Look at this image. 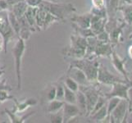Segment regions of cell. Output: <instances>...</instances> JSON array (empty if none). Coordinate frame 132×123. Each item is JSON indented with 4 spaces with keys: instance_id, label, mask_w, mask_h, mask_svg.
<instances>
[{
    "instance_id": "18",
    "label": "cell",
    "mask_w": 132,
    "mask_h": 123,
    "mask_svg": "<svg viewBox=\"0 0 132 123\" xmlns=\"http://www.w3.org/2000/svg\"><path fill=\"white\" fill-rule=\"evenodd\" d=\"M71 46L84 49L86 51V48H87V39L77 34L72 35H71Z\"/></svg>"
},
{
    "instance_id": "17",
    "label": "cell",
    "mask_w": 132,
    "mask_h": 123,
    "mask_svg": "<svg viewBox=\"0 0 132 123\" xmlns=\"http://www.w3.org/2000/svg\"><path fill=\"white\" fill-rule=\"evenodd\" d=\"M76 105L78 107L80 114L86 116V112H87V105H86L85 95L83 91H81L80 89H79L77 92H76Z\"/></svg>"
},
{
    "instance_id": "19",
    "label": "cell",
    "mask_w": 132,
    "mask_h": 123,
    "mask_svg": "<svg viewBox=\"0 0 132 123\" xmlns=\"http://www.w3.org/2000/svg\"><path fill=\"white\" fill-rule=\"evenodd\" d=\"M11 7H12L11 12L17 18H20L24 16L26 9L28 7V5H27V3L25 1H21L19 3L14 4V5H12Z\"/></svg>"
},
{
    "instance_id": "44",
    "label": "cell",
    "mask_w": 132,
    "mask_h": 123,
    "mask_svg": "<svg viewBox=\"0 0 132 123\" xmlns=\"http://www.w3.org/2000/svg\"><path fill=\"white\" fill-rule=\"evenodd\" d=\"M125 122H131L132 123V111L128 112L126 119H125Z\"/></svg>"
},
{
    "instance_id": "4",
    "label": "cell",
    "mask_w": 132,
    "mask_h": 123,
    "mask_svg": "<svg viewBox=\"0 0 132 123\" xmlns=\"http://www.w3.org/2000/svg\"><path fill=\"white\" fill-rule=\"evenodd\" d=\"M0 35L3 40L4 52L6 53L8 43L16 35L10 25V22H9L7 10L0 11Z\"/></svg>"
},
{
    "instance_id": "34",
    "label": "cell",
    "mask_w": 132,
    "mask_h": 123,
    "mask_svg": "<svg viewBox=\"0 0 132 123\" xmlns=\"http://www.w3.org/2000/svg\"><path fill=\"white\" fill-rule=\"evenodd\" d=\"M56 86V98L55 99L63 101L64 99V85L62 83H59Z\"/></svg>"
},
{
    "instance_id": "42",
    "label": "cell",
    "mask_w": 132,
    "mask_h": 123,
    "mask_svg": "<svg viewBox=\"0 0 132 123\" xmlns=\"http://www.w3.org/2000/svg\"><path fill=\"white\" fill-rule=\"evenodd\" d=\"M12 89L8 86L7 85H6L5 80H2L0 81V90H7V91H11Z\"/></svg>"
},
{
    "instance_id": "14",
    "label": "cell",
    "mask_w": 132,
    "mask_h": 123,
    "mask_svg": "<svg viewBox=\"0 0 132 123\" xmlns=\"http://www.w3.org/2000/svg\"><path fill=\"white\" fill-rule=\"evenodd\" d=\"M91 17H92L91 13H89V14H82L71 17V21H72V23L76 24L81 28H89Z\"/></svg>"
},
{
    "instance_id": "20",
    "label": "cell",
    "mask_w": 132,
    "mask_h": 123,
    "mask_svg": "<svg viewBox=\"0 0 132 123\" xmlns=\"http://www.w3.org/2000/svg\"><path fill=\"white\" fill-rule=\"evenodd\" d=\"M108 116V108L106 103L101 108H99L96 112H94V114L90 115L89 117L91 120H94L95 121H103L107 119Z\"/></svg>"
},
{
    "instance_id": "23",
    "label": "cell",
    "mask_w": 132,
    "mask_h": 123,
    "mask_svg": "<svg viewBox=\"0 0 132 123\" xmlns=\"http://www.w3.org/2000/svg\"><path fill=\"white\" fill-rule=\"evenodd\" d=\"M46 15H47V12L45 11L44 9L39 7L37 12H36V17H35L36 26H37L38 30H41L40 28L43 29L44 21H45V18H46Z\"/></svg>"
},
{
    "instance_id": "3",
    "label": "cell",
    "mask_w": 132,
    "mask_h": 123,
    "mask_svg": "<svg viewBox=\"0 0 132 123\" xmlns=\"http://www.w3.org/2000/svg\"><path fill=\"white\" fill-rule=\"evenodd\" d=\"M26 51V43L25 40L21 38H18L14 47L12 48V56L15 59V67H16V75L17 81V89H21V63L22 58L24 56Z\"/></svg>"
},
{
    "instance_id": "47",
    "label": "cell",
    "mask_w": 132,
    "mask_h": 123,
    "mask_svg": "<svg viewBox=\"0 0 132 123\" xmlns=\"http://www.w3.org/2000/svg\"><path fill=\"white\" fill-rule=\"evenodd\" d=\"M48 1H52V2H57V0H48Z\"/></svg>"
},
{
    "instance_id": "27",
    "label": "cell",
    "mask_w": 132,
    "mask_h": 123,
    "mask_svg": "<svg viewBox=\"0 0 132 123\" xmlns=\"http://www.w3.org/2000/svg\"><path fill=\"white\" fill-rule=\"evenodd\" d=\"M71 26H72V27H74L76 34L82 36V37L88 38V37H91V36H96L94 34L93 31L91 30L90 28H81V27L76 26L74 23H72Z\"/></svg>"
},
{
    "instance_id": "37",
    "label": "cell",
    "mask_w": 132,
    "mask_h": 123,
    "mask_svg": "<svg viewBox=\"0 0 132 123\" xmlns=\"http://www.w3.org/2000/svg\"><path fill=\"white\" fill-rule=\"evenodd\" d=\"M96 37L99 41H102V42H104V43H110V37H109V34L107 32L106 30H103V32L97 35Z\"/></svg>"
},
{
    "instance_id": "41",
    "label": "cell",
    "mask_w": 132,
    "mask_h": 123,
    "mask_svg": "<svg viewBox=\"0 0 132 123\" xmlns=\"http://www.w3.org/2000/svg\"><path fill=\"white\" fill-rule=\"evenodd\" d=\"M128 103H129V108L128 112L132 111V86L128 89Z\"/></svg>"
},
{
    "instance_id": "24",
    "label": "cell",
    "mask_w": 132,
    "mask_h": 123,
    "mask_svg": "<svg viewBox=\"0 0 132 123\" xmlns=\"http://www.w3.org/2000/svg\"><path fill=\"white\" fill-rule=\"evenodd\" d=\"M12 100H14L16 102V112H23L24 110L27 108H29L30 106H32V105H35L37 103V101L36 99H27L25 100L24 102H18L15 99V98H13Z\"/></svg>"
},
{
    "instance_id": "15",
    "label": "cell",
    "mask_w": 132,
    "mask_h": 123,
    "mask_svg": "<svg viewBox=\"0 0 132 123\" xmlns=\"http://www.w3.org/2000/svg\"><path fill=\"white\" fill-rule=\"evenodd\" d=\"M62 53L63 55H65L67 57L73 58L75 59H80V58H83L85 57L86 51L84 49L70 46V47H65L62 49Z\"/></svg>"
},
{
    "instance_id": "7",
    "label": "cell",
    "mask_w": 132,
    "mask_h": 123,
    "mask_svg": "<svg viewBox=\"0 0 132 123\" xmlns=\"http://www.w3.org/2000/svg\"><path fill=\"white\" fill-rule=\"evenodd\" d=\"M97 81L100 82V83L105 84V85H112L117 82H122V83H128L126 80H121L118 78L117 76H114L109 71L106 67L103 65L100 64L98 66V76H97ZM130 84V83H129Z\"/></svg>"
},
{
    "instance_id": "39",
    "label": "cell",
    "mask_w": 132,
    "mask_h": 123,
    "mask_svg": "<svg viewBox=\"0 0 132 123\" xmlns=\"http://www.w3.org/2000/svg\"><path fill=\"white\" fill-rule=\"evenodd\" d=\"M119 2L120 0H109L110 3V7L108 8V11L112 13H114L116 11L118 10V7H119Z\"/></svg>"
},
{
    "instance_id": "38",
    "label": "cell",
    "mask_w": 132,
    "mask_h": 123,
    "mask_svg": "<svg viewBox=\"0 0 132 123\" xmlns=\"http://www.w3.org/2000/svg\"><path fill=\"white\" fill-rule=\"evenodd\" d=\"M93 8L101 9L106 7V0H91Z\"/></svg>"
},
{
    "instance_id": "26",
    "label": "cell",
    "mask_w": 132,
    "mask_h": 123,
    "mask_svg": "<svg viewBox=\"0 0 132 123\" xmlns=\"http://www.w3.org/2000/svg\"><path fill=\"white\" fill-rule=\"evenodd\" d=\"M5 112L8 115V117H10L11 121L13 122V123H22V122H24L25 120H27V118H29L30 116H32L35 113V112H30L29 114H26L25 116L17 117V116H16V113L14 112H12V111H9V110H6Z\"/></svg>"
},
{
    "instance_id": "11",
    "label": "cell",
    "mask_w": 132,
    "mask_h": 123,
    "mask_svg": "<svg viewBox=\"0 0 132 123\" xmlns=\"http://www.w3.org/2000/svg\"><path fill=\"white\" fill-rule=\"evenodd\" d=\"M108 21V18H101L99 17L94 16L92 14L90 21V27L91 30L93 31L95 35H98L99 33L105 30V25Z\"/></svg>"
},
{
    "instance_id": "33",
    "label": "cell",
    "mask_w": 132,
    "mask_h": 123,
    "mask_svg": "<svg viewBox=\"0 0 132 123\" xmlns=\"http://www.w3.org/2000/svg\"><path fill=\"white\" fill-rule=\"evenodd\" d=\"M50 121L53 123H62L63 122L62 109L58 112L50 113Z\"/></svg>"
},
{
    "instance_id": "43",
    "label": "cell",
    "mask_w": 132,
    "mask_h": 123,
    "mask_svg": "<svg viewBox=\"0 0 132 123\" xmlns=\"http://www.w3.org/2000/svg\"><path fill=\"white\" fill-rule=\"evenodd\" d=\"M21 1H25V0H6V2L7 3V4L9 5V7H12V5H14V4L19 3Z\"/></svg>"
},
{
    "instance_id": "29",
    "label": "cell",
    "mask_w": 132,
    "mask_h": 123,
    "mask_svg": "<svg viewBox=\"0 0 132 123\" xmlns=\"http://www.w3.org/2000/svg\"><path fill=\"white\" fill-rule=\"evenodd\" d=\"M121 99L118 98V97H112V98L108 99V101H107V108H108V116L106 120H109L108 119L109 115H110L112 113V112L114 110V108L117 107V104L119 103V102L121 101Z\"/></svg>"
},
{
    "instance_id": "28",
    "label": "cell",
    "mask_w": 132,
    "mask_h": 123,
    "mask_svg": "<svg viewBox=\"0 0 132 123\" xmlns=\"http://www.w3.org/2000/svg\"><path fill=\"white\" fill-rule=\"evenodd\" d=\"M63 101L65 103L76 104V92L68 89L66 85H64V99Z\"/></svg>"
},
{
    "instance_id": "48",
    "label": "cell",
    "mask_w": 132,
    "mask_h": 123,
    "mask_svg": "<svg viewBox=\"0 0 132 123\" xmlns=\"http://www.w3.org/2000/svg\"><path fill=\"white\" fill-rule=\"evenodd\" d=\"M0 104H1V103H0Z\"/></svg>"
},
{
    "instance_id": "45",
    "label": "cell",
    "mask_w": 132,
    "mask_h": 123,
    "mask_svg": "<svg viewBox=\"0 0 132 123\" xmlns=\"http://www.w3.org/2000/svg\"><path fill=\"white\" fill-rule=\"evenodd\" d=\"M120 2H124L125 4H132V0H120Z\"/></svg>"
},
{
    "instance_id": "1",
    "label": "cell",
    "mask_w": 132,
    "mask_h": 123,
    "mask_svg": "<svg viewBox=\"0 0 132 123\" xmlns=\"http://www.w3.org/2000/svg\"><path fill=\"white\" fill-rule=\"evenodd\" d=\"M39 7L51 13L52 15L62 21H65V18L68 15L76 12V9L72 3H59L57 2H52L48 0H43Z\"/></svg>"
},
{
    "instance_id": "40",
    "label": "cell",
    "mask_w": 132,
    "mask_h": 123,
    "mask_svg": "<svg viewBox=\"0 0 132 123\" xmlns=\"http://www.w3.org/2000/svg\"><path fill=\"white\" fill-rule=\"evenodd\" d=\"M43 0H25L27 5L30 7H39Z\"/></svg>"
},
{
    "instance_id": "2",
    "label": "cell",
    "mask_w": 132,
    "mask_h": 123,
    "mask_svg": "<svg viewBox=\"0 0 132 123\" xmlns=\"http://www.w3.org/2000/svg\"><path fill=\"white\" fill-rule=\"evenodd\" d=\"M71 65L75 66L80 68V70H82L90 83L97 81L99 64L98 62L93 60V58H88L85 57L83 58L76 59L71 62Z\"/></svg>"
},
{
    "instance_id": "31",
    "label": "cell",
    "mask_w": 132,
    "mask_h": 123,
    "mask_svg": "<svg viewBox=\"0 0 132 123\" xmlns=\"http://www.w3.org/2000/svg\"><path fill=\"white\" fill-rule=\"evenodd\" d=\"M32 32H34V30L30 27H21L19 34H18V38H21L26 41L29 39Z\"/></svg>"
},
{
    "instance_id": "13",
    "label": "cell",
    "mask_w": 132,
    "mask_h": 123,
    "mask_svg": "<svg viewBox=\"0 0 132 123\" xmlns=\"http://www.w3.org/2000/svg\"><path fill=\"white\" fill-rule=\"evenodd\" d=\"M111 57H112V64H113V66L115 67V68L118 71H120L121 73L124 76L125 80L127 82H128V83H130L131 85V86H132V82L129 80L128 76H127V72H126V71L125 69L124 64H125V62H126V60H125V59H121L117 55V53L114 51L112 52Z\"/></svg>"
},
{
    "instance_id": "9",
    "label": "cell",
    "mask_w": 132,
    "mask_h": 123,
    "mask_svg": "<svg viewBox=\"0 0 132 123\" xmlns=\"http://www.w3.org/2000/svg\"><path fill=\"white\" fill-rule=\"evenodd\" d=\"M67 76L76 81L80 86H87L90 84V82L88 80L87 77L85 75L84 71L75 66L70 65L67 72Z\"/></svg>"
},
{
    "instance_id": "6",
    "label": "cell",
    "mask_w": 132,
    "mask_h": 123,
    "mask_svg": "<svg viewBox=\"0 0 132 123\" xmlns=\"http://www.w3.org/2000/svg\"><path fill=\"white\" fill-rule=\"evenodd\" d=\"M80 87L83 88L80 89L81 91H83L85 95V99H86V105H87V112H86V117H89L90 112H92L93 108L95 105V103H97L98 99L99 97V92L98 91L97 89H95L94 87L92 86H80Z\"/></svg>"
},
{
    "instance_id": "12",
    "label": "cell",
    "mask_w": 132,
    "mask_h": 123,
    "mask_svg": "<svg viewBox=\"0 0 132 123\" xmlns=\"http://www.w3.org/2000/svg\"><path fill=\"white\" fill-rule=\"evenodd\" d=\"M112 52L111 43H104L98 39L96 46L94 48V55L98 57H111Z\"/></svg>"
},
{
    "instance_id": "32",
    "label": "cell",
    "mask_w": 132,
    "mask_h": 123,
    "mask_svg": "<svg viewBox=\"0 0 132 123\" xmlns=\"http://www.w3.org/2000/svg\"><path fill=\"white\" fill-rule=\"evenodd\" d=\"M57 21H60V20H59L57 17L52 15L51 13H49V12H47V15H46V18H45V21H44L43 29L44 30L48 29L52 24L55 23V22H57Z\"/></svg>"
},
{
    "instance_id": "8",
    "label": "cell",
    "mask_w": 132,
    "mask_h": 123,
    "mask_svg": "<svg viewBox=\"0 0 132 123\" xmlns=\"http://www.w3.org/2000/svg\"><path fill=\"white\" fill-rule=\"evenodd\" d=\"M112 89L109 93L103 94L107 99L112 97H118L120 99H128V89L131 86L129 83H122V82H117L112 84Z\"/></svg>"
},
{
    "instance_id": "30",
    "label": "cell",
    "mask_w": 132,
    "mask_h": 123,
    "mask_svg": "<svg viewBox=\"0 0 132 123\" xmlns=\"http://www.w3.org/2000/svg\"><path fill=\"white\" fill-rule=\"evenodd\" d=\"M63 85H66L68 89H70L71 90L74 91V92H77L80 88V85H78V83L68 76H66V77L64 78V84Z\"/></svg>"
},
{
    "instance_id": "22",
    "label": "cell",
    "mask_w": 132,
    "mask_h": 123,
    "mask_svg": "<svg viewBox=\"0 0 132 123\" xmlns=\"http://www.w3.org/2000/svg\"><path fill=\"white\" fill-rule=\"evenodd\" d=\"M118 10L123 13L124 20L126 23L132 25V4H123L121 7H118Z\"/></svg>"
},
{
    "instance_id": "35",
    "label": "cell",
    "mask_w": 132,
    "mask_h": 123,
    "mask_svg": "<svg viewBox=\"0 0 132 123\" xmlns=\"http://www.w3.org/2000/svg\"><path fill=\"white\" fill-rule=\"evenodd\" d=\"M56 98V86H51L46 93V102L52 101V100L55 99Z\"/></svg>"
},
{
    "instance_id": "46",
    "label": "cell",
    "mask_w": 132,
    "mask_h": 123,
    "mask_svg": "<svg viewBox=\"0 0 132 123\" xmlns=\"http://www.w3.org/2000/svg\"><path fill=\"white\" fill-rule=\"evenodd\" d=\"M128 53L130 57V58L132 59V46H130L129 47V49H128Z\"/></svg>"
},
{
    "instance_id": "36",
    "label": "cell",
    "mask_w": 132,
    "mask_h": 123,
    "mask_svg": "<svg viewBox=\"0 0 132 123\" xmlns=\"http://www.w3.org/2000/svg\"><path fill=\"white\" fill-rule=\"evenodd\" d=\"M8 92L9 91H7V90H0V103H1L7 101V100L13 99V98H14Z\"/></svg>"
},
{
    "instance_id": "21",
    "label": "cell",
    "mask_w": 132,
    "mask_h": 123,
    "mask_svg": "<svg viewBox=\"0 0 132 123\" xmlns=\"http://www.w3.org/2000/svg\"><path fill=\"white\" fill-rule=\"evenodd\" d=\"M64 105V101H60V100L53 99L52 101L47 103V108L46 112L48 113H53L58 112L62 109V107Z\"/></svg>"
},
{
    "instance_id": "10",
    "label": "cell",
    "mask_w": 132,
    "mask_h": 123,
    "mask_svg": "<svg viewBox=\"0 0 132 123\" xmlns=\"http://www.w3.org/2000/svg\"><path fill=\"white\" fill-rule=\"evenodd\" d=\"M62 114H63V123H67L70 122L73 118L80 115V112L78 107L76 104L64 102V105L62 107Z\"/></svg>"
},
{
    "instance_id": "5",
    "label": "cell",
    "mask_w": 132,
    "mask_h": 123,
    "mask_svg": "<svg viewBox=\"0 0 132 123\" xmlns=\"http://www.w3.org/2000/svg\"><path fill=\"white\" fill-rule=\"evenodd\" d=\"M129 103L128 100L125 99H121L119 103L114 108V110L108 117V119L110 120L109 122L112 123H121L125 122V119L128 114Z\"/></svg>"
},
{
    "instance_id": "16",
    "label": "cell",
    "mask_w": 132,
    "mask_h": 123,
    "mask_svg": "<svg viewBox=\"0 0 132 123\" xmlns=\"http://www.w3.org/2000/svg\"><path fill=\"white\" fill-rule=\"evenodd\" d=\"M39 7H30L28 6L26 11L25 12V17L26 21H28L29 25L32 27L35 30V31L38 30L37 26H36V21H35V17H36V12H37Z\"/></svg>"
},
{
    "instance_id": "25",
    "label": "cell",
    "mask_w": 132,
    "mask_h": 123,
    "mask_svg": "<svg viewBox=\"0 0 132 123\" xmlns=\"http://www.w3.org/2000/svg\"><path fill=\"white\" fill-rule=\"evenodd\" d=\"M8 19H9V22H10V25L12 26V30H14L15 34L18 36V34H19V31L21 29L19 19H18L11 11H8Z\"/></svg>"
}]
</instances>
